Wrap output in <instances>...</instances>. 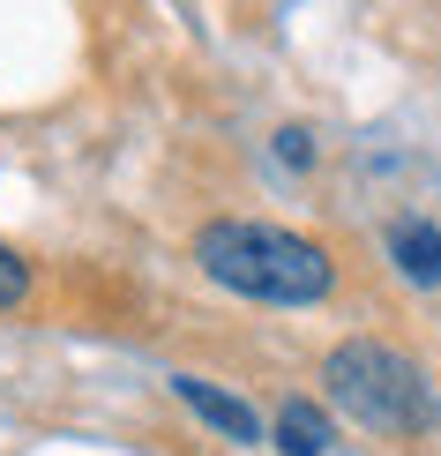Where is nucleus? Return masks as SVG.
Wrapping results in <instances>:
<instances>
[{"instance_id": "7", "label": "nucleus", "mask_w": 441, "mask_h": 456, "mask_svg": "<svg viewBox=\"0 0 441 456\" xmlns=\"http://www.w3.org/2000/svg\"><path fill=\"white\" fill-rule=\"evenodd\" d=\"M277 150H284V158H292V165H306V158H314V142H306L299 127H284V135H277Z\"/></svg>"}, {"instance_id": "5", "label": "nucleus", "mask_w": 441, "mask_h": 456, "mask_svg": "<svg viewBox=\"0 0 441 456\" xmlns=\"http://www.w3.org/2000/svg\"><path fill=\"white\" fill-rule=\"evenodd\" d=\"M172 389H180V396H187V404H195V411H202V419L217 427V434H233V442H262V419H255V411L240 404V396L209 389V382H195V374H180Z\"/></svg>"}, {"instance_id": "2", "label": "nucleus", "mask_w": 441, "mask_h": 456, "mask_svg": "<svg viewBox=\"0 0 441 456\" xmlns=\"http://www.w3.org/2000/svg\"><path fill=\"white\" fill-rule=\"evenodd\" d=\"M322 389H330V404L344 411V419L367 427V434H419V427H434L427 374H419L396 345H381V337L337 345L330 359H322Z\"/></svg>"}, {"instance_id": "1", "label": "nucleus", "mask_w": 441, "mask_h": 456, "mask_svg": "<svg viewBox=\"0 0 441 456\" xmlns=\"http://www.w3.org/2000/svg\"><path fill=\"white\" fill-rule=\"evenodd\" d=\"M195 262L225 292L240 299H262V307H314L330 292L337 262L330 247L284 232V224H255V217H217L195 232Z\"/></svg>"}, {"instance_id": "6", "label": "nucleus", "mask_w": 441, "mask_h": 456, "mask_svg": "<svg viewBox=\"0 0 441 456\" xmlns=\"http://www.w3.org/2000/svg\"><path fill=\"white\" fill-rule=\"evenodd\" d=\"M23 292H30V270L8 255V247H0V314H8V307H23Z\"/></svg>"}, {"instance_id": "4", "label": "nucleus", "mask_w": 441, "mask_h": 456, "mask_svg": "<svg viewBox=\"0 0 441 456\" xmlns=\"http://www.w3.org/2000/svg\"><path fill=\"white\" fill-rule=\"evenodd\" d=\"M330 442H337V427H330L322 404H306V396H284L277 404V449L284 456H330Z\"/></svg>"}, {"instance_id": "3", "label": "nucleus", "mask_w": 441, "mask_h": 456, "mask_svg": "<svg viewBox=\"0 0 441 456\" xmlns=\"http://www.w3.org/2000/svg\"><path fill=\"white\" fill-rule=\"evenodd\" d=\"M389 262L412 284H441V232H434L427 217H396L389 224Z\"/></svg>"}]
</instances>
